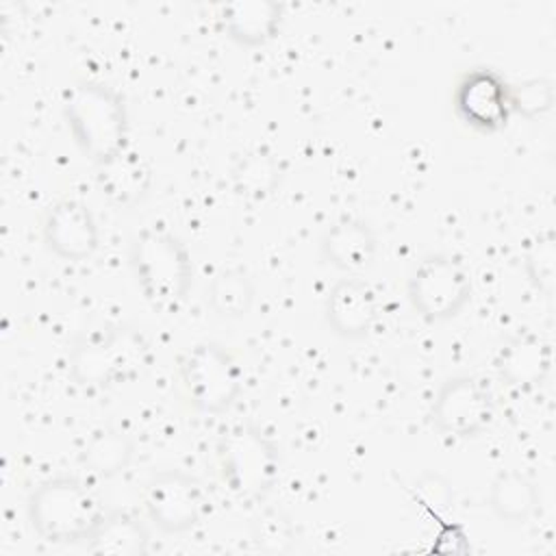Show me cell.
Segmentation results:
<instances>
[{
    "label": "cell",
    "mask_w": 556,
    "mask_h": 556,
    "mask_svg": "<svg viewBox=\"0 0 556 556\" xmlns=\"http://www.w3.org/2000/svg\"><path fill=\"white\" fill-rule=\"evenodd\" d=\"M63 117L76 146L93 165L128 150V106L117 89L76 80L63 91Z\"/></svg>",
    "instance_id": "1"
},
{
    "label": "cell",
    "mask_w": 556,
    "mask_h": 556,
    "mask_svg": "<svg viewBox=\"0 0 556 556\" xmlns=\"http://www.w3.org/2000/svg\"><path fill=\"white\" fill-rule=\"evenodd\" d=\"M148 341L128 326H106L74 339L67 374L85 391H100L137 378L148 365Z\"/></svg>",
    "instance_id": "2"
},
{
    "label": "cell",
    "mask_w": 556,
    "mask_h": 556,
    "mask_svg": "<svg viewBox=\"0 0 556 556\" xmlns=\"http://www.w3.org/2000/svg\"><path fill=\"white\" fill-rule=\"evenodd\" d=\"M28 523L48 543H87L106 515L100 497L78 478L54 476L28 495Z\"/></svg>",
    "instance_id": "3"
},
{
    "label": "cell",
    "mask_w": 556,
    "mask_h": 556,
    "mask_svg": "<svg viewBox=\"0 0 556 556\" xmlns=\"http://www.w3.org/2000/svg\"><path fill=\"white\" fill-rule=\"evenodd\" d=\"M128 258L148 302L163 308L185 302L191 289L193 263L187 245L176 235L143 228L132 237Z\"/></svg>",
    "instance_id": "4"
},
{
    "label": "cell",
    "mask_w": 556,
    "mask_h": 556,
    "mask_svg": "<svg viewBox=\"0 0 556 556\" xmlns=\"http://www.w3.org/2000/svg\"><path fill=\"white\" fill-rule=\"evenodd\" d=\"M217 467L228 491L241 500H256L269 493L280 473L276 443L254 424L228 426L215 445Z\"/></svg>",
    "instance_id": "5"
},
{
    "label": "cell",
    "mask_w": 556,
    "mask_h": 556,
    "mask_svg": "<svg viewBox=\"0 0 556 556\" xmlns=\"http://www.w3.org/2000/svg\"><path fill=\"white\" fill-rule=\"evenodd\" d=\"M180 380L189 404L206 415L228 413L243 389L237 358L215 341L195 343L180 361Z\"/></svg>",
    "instance_id": "6"
},
{
    "label": "cell",
    "mask_w": 556,
    "mask_h": 556,
    "mask_svg": "<svg viewBox=\"0 0 556 556\" xmlns=\"http://www.w3.org/2000/svg\"><path fill=\"white\" fill-rule=\"evenodd\" d=\"M471 291L469 269L443 252L424 256L406 285L413 311L430 324L456 317L469 304Z\"/></svg>",
    "instance_id": "7"
},
{
    "label": "cell",
    "mask_w": 556,
    "mask_h": 556,
    "mask_svg": "<svg viewBox=\"0 0 556 556\" xmlns=\"http://www.w3.org/2000/svg\"><path fill=\"white\" fill-rule=\"evenodd\" d=\"M148 519L165 534H182L195 528L204 510L200 482L180 469H163L150 476L143 486Z\"/></svg>",
    "instance_id": "8"
},
{
    "label": "cell",
    "mask_w": 556,
    "mask_h": 556,
    "mask_svg": "<svg viewBox=\"0 0 556 556\" xmlns=\"http://www.w3.org/2000/svg\"><path fill=\"white\" fill-rule=\"evenodd\" d=\"M430 415L439 432L454 439H473L491 426L495 408L476 378L452 376L441 384Z\"/></svg>",
    "instance_id": "9"
},
{
    "label": "cell",
    "mask_w": 556,
    "mask_h": 556,
    "mask_svg": "<svg viewBox=\"0 0 556 556\" xmlns=\"http://www.w3.org/2000/svg\"><path fill=\"white\" fill-rule=\"evenodd\" d=\"M458 117L480 132H495L510 117L508 83L489 67H476L460 76L454 89Z\"/></svg>",
    "instance_id": "10"
},
{
    "label": "cell",
    "mask_w": 556,
    "mask_h": 556,
    "mask_svg": "<svg viewBox=\"0 0 556 556\" xmlns=\"http://www.w3.org/2000/svg\"><path fill=\"white\" fill-rule=\"evenodd\" d=\"M43 243L63 261L91 258L100 245V228L91 208L74 198L54 202L43 217Z\"/></svg>",
    "instance_id": "11"
},
{
    "label": "cell",
    "mask_w": 556,
    "mask_h": 556,
    "mask_svg": "<svg viewBox=\"0 0 556 556\" xmlns=\"http://www.w3.org/2000/svg\"><path fill=\"white\" fill-rule=\"evenodd\" d=\"M324 311L330 330L350 341L367 337L378 319L376 293L361 278H341L334 282Z\"/></svg>",
    "instance_id": "12"
},
{
    "label": "cell",
    "mask_w": 556,
    "mask_h": 556,
    "mask_svg": "<svg viewBox=\"0 0 556 556\" xmlns=\"http://www.w3.org/2000/svg\"><path fill=\"white\" fill-rule=\"evenodd\" d=\"M378 252V237L374 228L358 217H343L334 222L319 241L321 258L348 274L367 269Z\"/></svg>",
    "instance_id": "13"
},
{
    "label": "cell",
    "mask_w": 556,
    "mask_h": 556,
    "mask_svg": "<svg viewBox=\"0 0 556 556\" xmlns=\"http://www.w3.org/2000/svg\"><path fill=\"white\" fill-rule=\"evenodd\" d=\"M217 24L230 41L245 48H258L278 35L282 4L274 0H235L219 7Z\"/></svg>",
    "instance_id": "14"
},
{
    "label": "cell",
    "mask_w": 556,
    "mask_h": 556,
    "mask_svg": "<svg viewBox=\"0 0 556 556\" xmlns=\"http://www.w3.org/2000/svg\"><path fill=\"white\" fill-rule=\"evenodd\" d=\"M552 367V350L549 345L532 334L523 332L513 337L497 356V371L500 378L517 389V391H528L539 387Z\"/></svg>",
    "instance_id": "15"
},
{
    "label": "cell",
    "mask_w": 556,
    "mask_h": 556,
    "mask_svg": "<svg viewBox=\"0 0 556 556\" xmlns=\"http://www.w3.org/2000/svg\"><path fill=\"white\" fill-rule=\"evenodd\" d=\"M96 182L100 193L115 206H135L152 187V169L141 154L124 150L96 165Z\"/></svg>",
    "instance_id": "16"
},
{
    "label": "cell",
    "mask_w": 556,
    "mask_h": 556,
    "mask_svg": "<svg viewBox=\"0 0 556 556\" xmlns=\"http://www.w3.org/2000/svg\"><path fill=\"white\" fill-rule=\"evenodd\" d=\"M150 547V532L135 515L113 510L102 517L87 541V552L98 556H143Z\"/></svg>",
    "instance_id": "17"
},
{
    "label": "cell",
    "mask_w": 556,
    "mask_h": 556,
    "mask_svg": "<svg viewBox=\"0 0 556 556\" xmlns=\"http://www.w3.org/2000/svg\"><path fill=\"white\" fill-rule=\"evenodd\" d=\"M135 458V441L130 434L117 428H100L96 430L83 452L80 465L96 478H115L124 473Z\"/></svg>",
    "instance_id": "18"
},
{
    "label": "cell",
    "mask_w": 556,
    "mask_h": 556,
    "mask_svg": "<svg viewBox=\"0 0 556 556\" xmlns=\"http://www.w3.org/2000/svg\"><path fill=\"white\" fill-rule=\"evenodd\" d=\"M489 506L502 521L523 523L539 506L536 484L517 469L500 471L489 489Z\"/></svg>",
    "instance_id": "19"
},
{
    "label": "cell",
    "mask_w": 556,
    "mask_h": 556,
    "mask_svg": "<svg viewBox=\"0 0 556 556\" xmlns=\"http://www.w3.org/2000/svg\"><path fill=\"white\" fill-rule=\"evenodd\" d=\"M256 298L254 280L239 267H226L213 274L206 285V306L222 319H241L252 311Z\"/></svg>",
    "instance_id": "20"
},
{
    "label": "cell",
    "mask_w": 556,
    "mask_h": 556,
    "mask_svg": "<svg viewBox=\"0 0 556 556\" xmlns=\"http://www.w3.org/2000/svg\"><path fill=\"white\" fill-rule=\"evenodd\" d=\"M282 178V167L278 159L265 150H254L241 156L232 169L235 191L252 202L269 198Z\"/></svg>",
    "instance_id": "21"
},
{
    "label": "cell",
    "mask_w": 556,
    "mask_h": 556,
    "mask_svg": "<svg viewBox=\"0 0 556 556\" xmlns=\"http://www.w3.org/2000/svg\"><path fill=\"white\" fill-rule=\"evenodd\" d=\"M510 113H519L526 119L545 115L554 104V85L547 78H528L521 83H508Z\"/></svg>",
    "instance_id": "22"
},
{
    "label": "cell",
    "mask_w": 556,
    "mask_h": 556,
    "mask_svg": "<svg viewBox=\"0 0 556 556\" xmlns=\"http://www.w3.org/2000/svg\"><path fill=\"white\" fill-rule=\"evenodd\" d=\"M415 500L432 517H441V513L450 510V506L454 502V491H452V484L443 476L428 471L415 482Z\"/></svg>",
    "instance_id": "23"
},
{
    "label": "cell",
    "mask_w": 556,
    "mask_h": 556,
    "mask_svg": "<svg viewBox=\"0 0 556 556\" xmlns=\"http://www.w3.org/2000/svg\"><path fill=\"white\" fill-rule=\"evenodd\" d=\"M556 250L554 239H541L526 256V271L528 278L545 293H552L554 287V274H556Z\"/></svg>",
    "instance_id": "24"
},
{
    "label": "cell",
    "mask_w": 556,
    "mask_h": 556,
    "mask_svg": "<svg viewBox=\"0 0 556 556\" xmlns=\"http://www.w3.org/2000/svg\"><path fill=\"white\" fill-rule=\"evenodd\" d=\"M434 519L441 521L443 530L437 534V541L432 543V552H439V554H465V552H469V541H467L465 528L460 523L443 521L441 517H434Z\"/></svg>",
    "instance_id": "25"
}]
</instances>
